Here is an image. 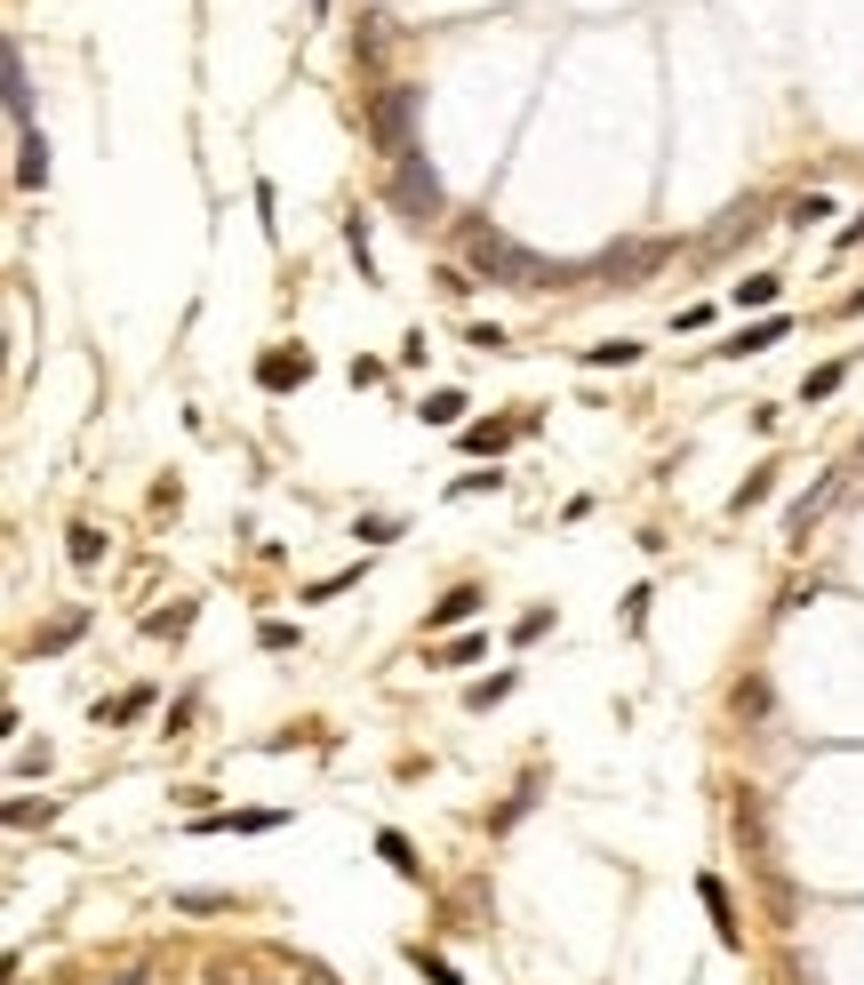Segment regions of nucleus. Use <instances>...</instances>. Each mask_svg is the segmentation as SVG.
<instances>
[{
  "label": "nucleus",
  "mask_w": 864,
  "mask_h": 985,
  "mask_svg": "<svg viewBox=\"0 0 864 985\" xmlns=\"http://www.w3.org/2000/svg\"><path fill=\"white\" fill-rule=\"evenodd\" d=\"M465 257H472L489 281H504V289H552V281H576V265H544L537 249L504 241L497 225H472V232H465Z\"/></svg>",
  "instance_id": "nucleus-1"
},
{
  "label": "nucleus",
  "mask_w": 864,
  "mask_h": 985,
  "mask_svg": "<svg viewBox=\"0 0 864 985\" xmlns=\"http://www.w3.org/2000/svg\"><path fill=\"white\" fill-rule=\"evenodd\" d=\"M393 209L408 217V225H440V209H448V193H440V177H433V160L425 153H400L393 160Z\"/></svg>",
  "instance_id": "nucleus-2"
},
{
  "label": "nucleus",
  "mask_w": 864,
  "mask_h": 985,
  "mask_svg": "<svg viewBox=\"0 0 864 985\" xmlns=\"http://www.w3.org/2000/svg\"><path fill=\"white\" fill-rule=\"evenodd\" d=\"M408 121H417V89H408V81H393L385 96H376V113H368V128H376V153H417V145H408Z\"/></svg>",
  "instance_id": "nucleus-3"
},
{
  "label": "nucleus",
  "mask_w": 864,
  "mask_h": 985,
  "mask_svg": "<svg viewBox=\"0 0 864 985\" xmlns=\"http://www.w3.org/2000/svg\"><path fill=\"white\" fill-rule=\"evenodd\" d=\"M673 257V241H625V249H601L593 265H576V281L593 273V281H641V273H656V265Z\"/></svg>",
  "instance_id": "nucleus-4"
},
{
  "label": "nucleus",
  "mask_w": 864,
  "mask_h": 985,
  "mask_svg": "<svg viewBox=\"0 0 864 985\" xmlns=\"http://www.w3.org/2000/svg\"><path fill=\"white\" fill-rule=\"evenodd\" d=\"M833 497H841V473H816V481L784 505V546H809V529L824 521V505H833Z\"/></svg>",
  "instance_id": "nucleus-5"
},
{
  "label": "nucleus",
  "mask_w": 864,
  "mask_h": 985,
  "mask_svg": "<svg viewBox=\"0 0 864 985\" xmlns=\"http://www.w3.org/2000/svg\"><path fill=\"white\" fill-rule=\"evenodd\" d=\"M304 377H313V353H304V345L257 353V385H264V393H289V385H304Z\"/></svg>",
  "instance_id": "nucleus-6"
},
{
  "label": "nucleus",
  "mask_w": 864,
  "mask_h": 985,
  "mask_svg": "<svg viewBox=\"0 0 864 985\" xmlns=\"http://www.w3.org/2000/svg\"><path fill=\"white\" fill-rule=\"evenodd\" d=\"M0 105H9L17 128H32V81H24V49L17 41L0 49Z\"/></svg>",
  "instance_id": "nucleus-7"
},
{
  "label": "nucleus",
  "mask_w": 864,
  "mask_h": 985,
  "mask_svg": "<svg viewBox=\"0 0 864 985\" xmlns=\"http://www.w3.org/2000/svg\"><path fill=\"white\" fill-rule=\"evenodd\" d=\"M697 898H705V913H712V937H720V945H729V954H737V945H745V930H737L729 881H720V873H697Z\"/></svg>",
  "instance_id": "nucleus-8"
},
{
  "label": "nucleus",
  "mask_w": 864,
  "mask_h": 985,
  "mask_svg": "<svg viewBox=\"0 0 864 985\" xmlns=\"http://www.w3.org/2000/svg\"><path fill=\"white\" fill-rule=\"evenodd\" d=\"M521 433H529L521 417H480V425H465L457 440H465L472 457H497V449H512V440H521Z\"/></svg>",
  "instance_id": "nucleus-9"
},
{
  "label": "nucleus",
  "mask_w": 864,
  "mask_h": 985,
  "mask_svg": "<svg viewBox=\"0 0 864 985\" xmlns=\"http://www.w3.org/2000/svg\"><path fill=\"white\" fill-rule=\"evenodd\" d=\"M769 345H784V313H769V321H745V329H737L720 353H729V361H745V353H769Z\"/></svg>",
  "instance_id": "nucleus-10"
},
{
  "label": "nucleus",
  "mask_w": 864,
  "mask_h": 985,
  "mask_svg": "<svg viewBox=\"0 0 864 985\" xmlns=\"http://www.w3.org/2000/svg\"><path fill=\"white\" fill-rule=\"evenodd\" d=\"M480 609V585H448L440 601H433V618H425V633H448V625H465Z\"/></svg>",
  "instance_id": "nucleus-11"
},
{
  "label": "nucleus",
  "mask_w": 864,
  "mask_h": 985,
  "mask_svg": "<svg viewBox=\"0 0 864 985\" xmlns=\"http://www.w3.org/2000/svg\"><path fill=\"white\" fill-rule=\"evenodd\" d=\"M417 417H425V425H440V433H465V393H457V385L425 393V401H417Z\"/></svg>",
  "instance_id": "nucleus-12"
},
{
  "label": "nucleus",
  "mask_w": 864,
  "mask_h": 985,
  "mask_svg": "<svg viewBox=\"0 0 864 985\" xmlns=\"http://www.w3.org/2000/svg\"><path fill=\"white\" fill-rule=\"evenodd\" d=\"M376 858H385V865H393L400 881H425V865H417V849H408V833H393V826L376 833Z\"/></svg>",
  "instance_id": "nucleus-13"
},
{
  "label": "nucleus",
  "mask_w": 864,
  "mask_h": 985,
  "mask_svg": "<svg viewBox=\"0 0 864 985\" xmlns=\"http://www.w3.org/2000/svg\"><path fill=\"white\" fill-rule=\"evenodd\" d=\"M192 618H200V601H177V609H153V618H145V633H153V641H185V633H192Z\"/></svg>",
  "instance_id": "nucleus-14"
},
{
  "label": "nucleus",
  "mask_w": 864,
  "mask_h": 985,
  "mask_svg": "<svg viewBox=\"0 0 864 985\" xmlns=\"http://www.w3.org/2000/svg\"><path fill=\"white\" fill-rule=\"evenodd\" d=\"M17 185H49V145H41V128H24V145H17Z\"/></svg>",
  "instance_id": "nucleus-15"
},
{
  "label": "nucleus",
  "mask_w": 864,
  "mask_h": 985,
  "mask_svg": "<svg viewBox=\"0 0 864 985\" xmlns=\"http://www.w3.org/2000/svg\"><path fill=\"white\" fill-rule=\"evenodd\" d=\"M153 713V690H121L113 705H96V729H113V722H145Z\"/></svg>",
  "instance_id": "nucleus-16"
},
{
  "label": "nucleus",
  "mask_w": 864,
  "mask_h": 985,
  "mask_svg": "<svg viewBox=\"0 0 864 985\" xmlns=\"http://www.w3.org/2000/svg\"><path fill=\"white\" fill-rule=\"evenodd\" d=\"M769 489H777V465H760V473H745V481L729 489V514L745 521V514H752V505H760V497H769Z\"/></svg>",
  "instance_id": "nucleus-17"
},
{
  "label": "nucleus",
  "mask_w": 864,
  "mask_h": 985,
  "mask_svg": "<svg viewBox=\"0 0 864 985\" xmlns=\"http://www.w3.org/2000/svg\"><path fill=\"white\" fill-rule=\"evenodd\" d=\"M777 297H784V281H777V273H745V281H737V304H745V313H769Z\"/></svg>",
  "instance_id": "nucleus-18"
},
{
  "label": "nucleus",
  "mask_w": 864,
  "mask_h": 985,
  "mask_svg": "<svg viewBox=\"0 0 864 985\" xmlns=\"http://www.w3.org/2000/svg\"><path fill=\"white\" fill-rule=\"evenodd\" d=\"M641 361V345L633 336H608V345H584V369H633Z\"/></svg>",
  "instance_id": "nucleus-19"
},
{
  "label": "nucleus",
  "mask_w": 864,
  "mask_h": 985,
  "mask_svg": "<svg viewBox=\"0 0 864 985\" xmlns=\"http://www.w3.org/2000/svg\"><path fill=\"white\" fill-rule=\"evenodd\" d=\"M512 682H521V673H489V682H472V690H465V713H489V705H504V697H512Z\"/></svg>",
  "instance_id": "nucleus-20"
},
{
  "label": "nucleus",
  "mask_w": 864,
  "mask_h": 985,
  "mask_svg": "<svg viewBox=\"0 0 864 985\" xmlns=\"http://www.w3.org/2000/svg\"><path fill=\"white\" fill-rule=\"evenodd\" d=\"M81 625H89L81 609H64V618H56V625H49L41 641H32V650H41V657H56V650H73V641H81Z\"/></svg>",
  "instance_id": "nucleus-21"
},
{
  "label": "nucleus",
  "mask_w": 864,
  "mask_h": 985,
  "mask_svg": "<svg viewBox=\"0 0 864 985\" xmlns=\"http://www.w3.org/2000/svg\"><path fill=\"white\" fill-rule=\"evenodd\" d=\"M480 650H489V633H457V641H440V650H433V665L448 673V665H472Z\"/></svg>",
  "instance_id": "nucleus-22"
},
{
  "label": "nucleus",
  "mask_w": 864,
  "mask_h": 985,
  "mask_svg": "<svg viewBox=\"0 0 864 985\" xmlns=\"http://www.w3.org/2000/svg\"><path fill=\"white\" fill-rule=\"evenodd\" d=\"M408 962L425 970V985H465V970H457V962H440V954H425V945H408Z\"/></svg>",
  "instance_id": "nucleus-23"
},
{
  "label": "nucleus",
  "mask_w": 864,
  "mask_h": 985,
  "mask_svg": "<svg viewBox=\"0 0 864 985\" xmlns=\"http://www.w3.org/2000/svg\"><path fill=\"white\" fill-rule=\"evenodd\" d=\"M841 377H849V361H824V369H809V385H801V393H809V401H833V393H841Z\"/></svg>",
  "instance_id": "nucleus-24"
},
{
  "label": "nucleus",
  "mask_w": 864,
  "mask_h": 985,
  "mask_svg": "<svg viewBox=\"0 0 864 985\" xmlns=\"http://www.w3.org/2000/svg\"><path fill=\"white\" fill-rule=\"evenodd\" d=\"M64 553H73V569H96V561H105V537H96L89 521L73 529V546H64Z\"/></svg>",
  "instance_id": "nucleus-25"
},
{
  "label": "nucleus",
  "mask_w": 864,
  "mask_h": 985,
  "mask_svg": "<svg viewBox=\"0 0 864 985\" xmlns=\"http://www.w3.org/2000/svg\"><path fill=\"white\" fill-rule=\"evenodd\" d=\"M784 217H792V225H816V217H833V193H801V200H792Z\"/></svg>",
  "instance_id": "nucleus-26"
},
{
  "label": "nucleus",
  "mask_w": 864,
  "mask_h": 985,
  "mask_svg": "<svg viewBox=\"0 0 864 985\" xmlns=\"http://www.w3.org/2000/svg\"><path fill=\"white\" fill-rule=\"evenodd\" d=\"M344 585H361V569H336V577H313V585H304V601H336Z\"/></svg>",
  "instance_id": "nucleus-27"
},
{
  "label": "nucleus",
  "mask_w": 864,
  "mask_h": 985,
  "mask_svg": "<svg viewBox=\"0 0 864 985\" xmlns=\"http://www.w3.org/2000/svg\"><path fill=\"white\" fill-rule=\"evenodd\" d=\"M257 650H296V625L289 618H264L257 625Z\"/></svg>",
  "instance_id": "nucleus-28"
},
{
  "label": "nucleus",
  "mask_w": 864,
  "mask_h": 985,
  "mask_svg": "<svg viewBox=\"0 0 864 985\" xmlns=\"http://www.w3.org/2000/svg\"><path fill=\"white\" fill-rule=\"evenodd\" d=\"M344 249H353L361 257V281H368V217L353 209V217H344Z\"/></svg>",
  "instance_id": "nucleus-29"
},
{
  "label": "nucleus",
  "mask_w": 864,
  "mask_h": 985,
  "mask_svg": "<svg viewBox=\"0 0 864 985\" xmlns=\"http://www.w3.org/2000/svg\"><path fill=\"white\" fill-rule=\"evenodd\" d=\"M353 537H361V546H393V537H400V521H393V514H368Z\"/></svg>",
  "instance_id": "nucleus-30"
},
{
  "label": "nucleus",
  "mask_w": 864,
  "mask_h": 985,
  "mask_svg": "<svg viewBox=\"0 0 864 985\" xmlns=\"http://www.w3.org/2000/svg\"><path fill=\"white\" fill-rule=\"evenodd\" d=\"M232 833H272V826H281V809H240V818H225Z\"/></svg>",
  "instance_id": "nucleus-31"
},
{
  "label": "nucleus",
  "mask_w": 864,
  "mask_h": 985,
  "mask_svg": "<svg viewBox=\"0 0 864 985\" xmlns=\"http://www.w3.org/2000/svg\"><path fill=\"white\" fill-rule=\"evenodd\" d=\"M480 489H504V473H457V489H448V497H480Z\"/></svg>",
  "instance_id": "nucleus-32"
},
{
  "label": "nucleus",
  "mask_w": 864,
  "mask_h": 985,
  "mask_svg": "<svg viewBox=\"0 0 864 985\" xmlns=\"http://www.w3.org/2000/svg\"><path fill=\"white\" fill-rule=\"evenodd\" d=\"M177 905H185V913H217V905H232V898H225V890H185Z\"/></svg>",
  "instance_id": "nucleus-33"
},
{
  "label": "nucleus",
  "mask_w": 864,
  "mask_h": 985,
  "mask_svg": "<svg viewBox=\"0 0 864 985\" xmlns=\"http://www.w3.org/2000/svg\"><path fill=\"white\" fill-rule=\"evenodd\" d=\"M9 826H49V801H9Z\"/></svg>",
  "instance_id": "nucleus-34"
},
{
  "label": "nucleus",
  "mask_w": 864,
  "mask_h": 985,
  "mask_svg": "<svg viewBox=\"0 0 864 985\" xmlns=\"http://www.w3.org/2000/svg\"><path fill=\"white\" fill-rule=\"evenodd\" d=\"M841 313H864V289H849V304H841Z\"/></svg>",
  "instance_id": "nucleus-35"
}]
</instances>
